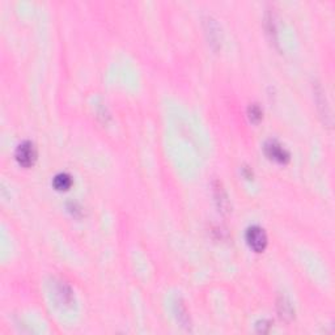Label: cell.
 Instances as JSON below:
<instances>
[{"label":"cell","mask_w":335,"mask_h":335,"mask_svg":"<svg viewBox=\"0 0 335 335\" xmlns=\"http://www.w3.org/2000/svg\"><path fill=\"white\" fill-rule=\"evenodd\" d=\"M16 160L21 166L31 168L33 166L37 160V148L33 142L25 141L18 144L16 150Z\"/></svg>","instance_id":"7a4b0ae2"},{"label":"cell","mask_w":335,"mask_h":335,"mask_svg":"<svg viewBox=\"0 0 335 335\" xmlns=\"http://www.w3.org/2000/svg\"><path fill=\"white\" fill-rule=\"evenodd\" d=\"M207 25H208V32H210V41L211 43H219V38H220V34L217 33V32H213L217 26V24L215 21H213L212 18H208L207 20Z\"/></svg>","instance_id":"30bf717a"},{"label":"cell","mask_w":335,"mask_h":335,"mask_svg":"<svg viewBox=\"0 0 335 335\" xmlns=\"http://www.w3.org/2000/svg\"><path fill=\"white\" fill-rule=\"evenodd\" d=\"M213 195H215V201H216L217 208H219L220 212H229L231 203H229L228 195H227L226 190L222 189V186L220 182H215V185H213Z\"/></svg>","instance_id":"5b68a950"},{"label":"cell","mask_w":335,"mask_h":335,"mask_svg":"<svg viewBox=\"0 0 335 335\" xmlns=\"http://www.w3.org/2000/svg\"><path fill=\"white\" fill-rule=\"evenodd\" d=\"M277 312H279V316H281L283 320L290 321L292 320L293 316H295V311H293V306L286 297H282L279 301H277Z\"/></svg>","instance_id":"ba28073f"},{"label":"cell","mask_w":335,"mask_h":335,"mask_svg":"<svg viewBox=\"0 0 335 335\" xmlns=\"http://www.w3.org/2000/svg\"><path fill=\"white\" fill-rule=\"evenodd\" d=\"M52 186L58 191H67L72 186V177L68 173H58L52 180Z\"/></svg>","instance_id":"52a82bcc"},{"label":"cell","mask_w":335,"mask_h":335,"mask_svg":"<svg viewBox=\"0 0 335 335\" xmlns=\"http://www.w3.org/2000/svg\"><path fill=\"white\" fill-rule=\"evenodd\" d=\"M265 152L268 156V159L274 160L277 164H287L290 162V152L282 146L277 141H268L265 144Z\"/></svg>","instance_id":"3957f363"},{"label":"cell","mask_w":335,"mask_h":335,"mask_svg":"<svg viewBox=\"0 0 335 335\" xmlns=\"http://www.w3.org/2000/svg\"><path fill=\"white\" fill-rule=\"evenodd\" d=\"M247 116H249V119L252 121V122L258 123L259 121L262 119L263 111H262V109L258 106V105L253 104V105H250L249 109H247Z\"/></svg>","instance_id":"9c48e42d"},{"label":"cell","mask_w":335,"mask_h":335,"mask_svg":"<svg viewBox=\"0 0 335 335\" xmlns=\"http://www.w3.org/2000/svg\"><path fill=\"white\" fill-rule=\"evenodd\" d=\"M246 242L249 247L256 253H262L267 246V235L265 229L259 226H252L246 231Z\"/></svg>","instance_id":"6da1fadb"},{"label":"cell","mask_w":335,"mask_h":335,"mask_svg":"<svg viewBox=\"0 0 335 335\" xmlns=\"http://www.w3.org/2000/svg\"><path fill=\"white\" fill-rule=\"evenodd\" d=\"M242 173H244V176L246 177V178H252V177H253V171H252V169H250V168H247V166H245V168H242Z\"/></svg>","instance_id":"8fae6325"},{"label":"cell","mask_w":335,"mask_h":335,"mask_svg":"<svg viewBox=\"0 0 335 335\" xmlns=\"http://www.w3.org/2000/svg\"><path fill=\"white\" fill-rule=\"evenodd\" d=\"M55 292H57L59 301L66 306H70V305H72V302H75V296H73L72 290L63 282H59V284L55 288Z\"/></svg>","instance_id":"8992f818"},{"label":"cell","mask_w":335,"mask_h":335,"mask_svg":"<svg viewBox=\"0 0 335 335\" xmlns=\"http://www.w3.org/2000/svg\"><path fill=\"white\" fill-rule=\"evenodd\" d=\"M314 96H316V102L318 104V109H320V113L322 114V117H325V122L327 125H331V113H330V107L327 104L326 96L323 93L322 88L320 86L316 87L314 89Z\"/></svg>","instance_id":"277c9868"}]
</instances>
